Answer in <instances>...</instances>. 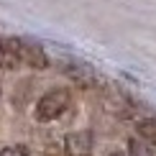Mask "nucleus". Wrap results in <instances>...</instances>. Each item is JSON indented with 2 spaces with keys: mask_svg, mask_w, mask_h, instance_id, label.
<instances>
[{
  "mask_svg": "<svg viewBox=\"0 0 156 156\" xmlns=\"http://www.w3.org/2000/svg\"><path fill=\"white\" fill-rule=\"evenodd\" d=\"M69 102H72V95H69L67 87H56V90H49L46 95H41V100L36 102V120L41 123H49V120H56L59 115L67 113Z\"/></svg>",
  "mask_w": 156,
  "mask_h": 156,
  "instance_id": "obj_1",
  "label": "nucleus"
},
{
  "mask_svg": "<svg viewBox=\"0 0 156 156\" xmlns=\"http://www.w3.org/2000/svg\"><path fill=\"white\" fill-rule=\"evenodd\" d=\"M13 46H16L18 64H26L31 69H46L49 67V56L38 44L26 41V38H13Z\"/></svg>",
  "mask_w": 156,
  "mask_h": 156,
  "instance_id": "obj_2",
  "label": "nucleus"
},
{
  "mask_svg": "<svg viewBox=\"0 0 156 156\" xmlns=\"http://www.w3.org/2000/svg\"><path fill=\"white\" fill-rule=\"evenodd\" d=\"M92 131H74L64 138V151L67 156H92Z\"/></svg>",
  "mask_w": 156,
  "mask_h": 156,
  "instance_id": "obj_3",
  "label": "nucleus"
},
{
  "mask_svg": "<svg viewBox=\"0 0 156 156\" xmlns=\"http://www.w3.org/2000/svg\"><path fill=\"white\" fill-rule=\"evenodd\" d=\"M18 56H16V46L13 38H0V69H18Z\"/></svg>",
  "mask_w": 156,
  "mask_h": 156,
  "instance_id": "obj_4",
  "label": "nucleus"
},
{
  "mask_svg": "<svg viewBox=\"0 0 156 156\" xmlns=\"http://www.w3.org/2000/svg\"><path fill=\"white\" fill-rule=\"evenodd\" d=\"M136 131L138 138L148 146H156V118H138L136 120Z\"/></svg>",
  "mask_w": 156,
  "mask_h": 156,
  "instance_id": "obj_5",
  "label": "nucleus"
},
{
  "mask_svg": "<svg viewBox=\"0 0 156 156\" xmlns=\"http://www.w3.org/2000/svg\"><path fill=\"white\" fill-rule=\"evenodd\" d=\"M128 156H154L151 146L144 144L141 138H131L128 141Z\"/></svg>",
  "mask_w": 156,
  "mask_h": 156,
  "instance_id": "obj_6",
  "label": "nucleus"
},
{
  "mask_svg": "<svg viewBox=\"0 0 156 156\" xmlns=\"http://www.w3.org/2000/svg\"><path fill=\"white\" fill-rule=\"evenodd\" d=\"M0 156H28V148L16 144V146H5L3 151H0Z\"/></svg>",
  "mask_w": 156,
  "mask_h": 156,
  "instance_id": "obj_7",
  "label": "nucleus"
},
{
  "mask_svg": "<svg viewBox=\"0 0 156 156\" xmlns=\"http://www.w3.org/2000/svg\"><path fill=\"white\" fill-rule=\"evenodd\" d=\"M108 156H123V154H118V151H113V154H108Z\"/></svg>",
  "mask_w": 156,
  "mask_h": 156,
  "instance_id": "obj_8",
  "label": "nucleus"
},
{
  "mask_svg": "<svg viewBox=\"0 0 156 156\" xmlns=\"http://www.w3.org/2000/svg\"><path fill=\"white\" fill-rule=\"evenodd\" d=\"M0 92H3V90H0Z\"/></svg>",
  "mask_w": 156,
  "mask_h": 156,
  "instance_id": "obj_9",
  "label": "nucleus"
}]
</instances>
